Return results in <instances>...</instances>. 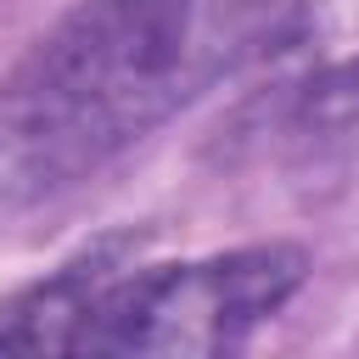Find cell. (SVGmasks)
<instances>
[{"mask_svg":"<svg viewBox=\"0 0 359 359\" xmlns=\"http://www.w3.org/2000/svg\"><path fill=\"white\" fill-rule=\"evenodd\" d=\"M292 39V0H73L0 73V213L79 191Z\"/></svg>","mask_w":359,"mask_h":359,"instance_id":"cell-1","label":"cell"},{"mask_svg":"<svg viewBox=\"0 0 359 359\" xmlns=\"http://www.w3.org/2000/svg\"><path fill=\"white\" fill-rule=\"evenodd\" d=\"M297 241L140 264L112 236L0 303V353H236L309 286Z\"/></svg>","mask_w":359,"mask_h":359,"instance_id":"cell-2","label":"cell"}]
</instances>
